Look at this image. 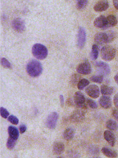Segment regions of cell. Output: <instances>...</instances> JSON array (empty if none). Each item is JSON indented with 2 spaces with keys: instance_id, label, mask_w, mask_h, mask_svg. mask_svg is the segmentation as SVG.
<instances>
[{
  "instance_id": "cell-1",
  "label": "cell",
  "mask_w": 118,
  "mask_h": 158,
  "mask_svg": "<svg viewBox=\"0 0 118 158\" xmlns=\"http://www.w3.org/2000/svg\"><path fill=\"white\" fill-rule=\"evenodd\" d=\"M27 74L31 77H37L42 74L43 66L41 63L36 60H31L26 66Z\"/></svg>"
},
{
  "instance_id": "cell-2",
  "label": "cell",
  "mask_w": 118,
  "mask_h": 158,
  "mask_svg": "<svg viewBox=\"0 0 118 158\" xmlns=\"http://www.w3.org/2000/svg\"><path fill=\"white\" fill-rule=\"evenodd\" d=\"M31 52L35 58L38 60H44L48 56L47 48L40 43L34 44L31 49Z\"/></svg>"
},
{
  "instance_id": "cell-3",
  "label": "cell",
  "mask_w": 118,
  "mask_h": 158,
  "mask_svg": "<svg viewBox=\"0 0 118 158\" xmlns=\"http://www.w3.org/2000/svg\"><path fill=\"white\" fill-rule=\"evenodd\" d=\"M116 55V50L111 45H104L100 50V56L104 61H111Z\"/></svg>"
},
{
  "instance_id": "cell-4",
  "label": "cell",
  "mask_w": 118,
  "mask_h": 158,
  "mask_svg": "<svg viewBox=\"0 0 118 158\" xmlns=\"http://www.w3.org/2000/svg\"><path fill=\"white\" fill-rule=\"evenodd\" d=\"M114 36L111 32H99L94 36V41L97 45H103L105 43H109L113 40Z\"/></svg>"
},
{
  "instance_id": "cell-5",
  "label": "cell",
  "mask_w": 118,
  "mask_h": 158,
  "mask_svg": "<svg viewBox=\"0 0 118 158\" xmlns=\"http://www.w3.org/2000/svg\"><path fill=\"white\" fill-rule=\"evenodd\" d=\"M86 31L85 28L83 27H79L76 35V44L79 49H82L83 48L86 43Z\"/></svg>"
},
{
  "instance_id": "cell-6",
  "label": "cell",
  "mask_w": 118,
  "mask_h": 158,
  "mask_svg": "<svg viewBox=\"0 0 118 158\" xmlns=\"http://www.w3.org/2000/svg\"><path fill=\"white\" fill-rule=\"evenodd\" d=\"M12 28L18 33H23L25 30V23L21 18L14 19L11 22Z\"/></svg>"
},
{
  "instance_id": "cell-7",
  "label": "cell",
  "mask_w": 118,
  "mask_h": 158,
  "mask_svg": "<svg viewBox=\"0 0 118 158\" xmlns=\"http://www.w3.org/2000/svg\"><path fill=\"white\" fill-rule=\"evenodd\" d=\"M85 101L86 99L84 94L81 92L77 91L75 93L74 96V103L78 107L83 110L87 108V106L85 105Z\"/></svg>"
},
{
  "instance_id": "cell-8",
  "label": "cell",
  "mask_w": 118,
  "mask_h": 158,
  "mask_svg": "<svg viewBox=\"0 0 118 158\" xmlns=\"http://www.w3.org/2000/svg\"><path fill=\"white\" fill-rule=\"evenodd\" d=\"M85 93L89 97H90L92 99H97L99 97L100 90L99 87L95 84H92L86 87Z\"/></svg>"
},
{
  "instance_id": "cell-9",
  "label": "cell",
  "mask_w": 118,
  "mask_h": 158,
  "mask_svg": "<svg viewBox=\"0 0 118 158\" xmlns=\"http://www.w3.org/2000/svg\"><path fill=\"white\" fill-rule=\"evenodd\" d=\"M92 66L90 63L85 61L79 64L76 67V72L81 75H89L92 73Z\"/></svg>"
},
{
  "instance_id": "cell-10",
  "label": "cell",
  "mask_w": 118,
  "mask_h": 158,
  "mask_svg": "<svg viewBox=\"0 0 118 158\" xmlns=\"http://www.w3.org/2000/svg\"><path fill=\"white\" fill-rule=\"evenodd\" d=\"M58 118H59V115L57 112H52L51 114H50L48 116L47 121H46L47 127L50 129H55L56 127Z\"/></svg>"
},
{
  "instance_id": "cell-11",
  "label": "cell",
  "mask_w": 118,
  "mask_h": 158,
  "mask_svg": "<svg viewBox=\"0 0 118 158\" xmlns=\"http://www.w3.org/2000/svg\"><path fill=\"white\" fill-rule=\"evenodd\" d=\"M95 66L96 67L100 75H107L110 74L111 69L109 67V66L108 65L107 63H105L104 62H96Z\"/></svg>"
},
{
  "instance_id": "cell-12",
  "label": "cell",
  "mask_w": 118,
  "mask_h": 158,
  "mask_svg": "<svg viewBox=\"0 0 118 158\" xmlns=\"http://www.w3.org/2000/svg\"><path fill=\"white\" fill-rule=\"evenodd\" d=\"M94 25L96 27L99 29H107L108 28L107 19L103 15H100L99 17L95 19L94 21Z\"/></svg>"
},
{
  "instance_id": "cell-13",
  "label": "cell",
  "mask_w": 118,
  "mask_h": 158,
  "mask_svg": "<svg viewBox=\"0 0 118 158\" xmlns=\"http://www.w3.org/2000/svg\"><path fill=\"white\" fill-rule=\"evenodd\" d=\"M109 7V3L108 0H98L94 6V11L101 12L107 10Z\"/></svg>"
},
{
  "instance_id": "cell-14",
  "label": "cell",
  "mask_w": 118,
  "mask_h": 158,
  "mask_svg": "<svg viewBox=\"0 0 118 158\" xmlns=\"http://www.w3.org/2000/svg\"><path fill=\"white\" fill-rule=\"evenodd\" d=\"M85 118V112L83 109L76 110L72 113L70 119L72 122L79 123Z\"/></svg>"
},
{
  "instance_id": "cell-15",
  "label": "cell",
  "mask_w": 118,
  "mask_h": 158,
  "mask_svg": "<svg viewBox=\"0 0 118 158\" xmlns=\"http://www.w3.org/2000/svg\"><path fill=\"white\" fill-rule=\"evenodd\" d=\"M99 103L100 106L104 109H109L112 106V102L109 96L103 95L99 99Z\"/></svg>"
},
{
  "instance_id": "cell-16",
  "label": "cell",
  "mask_w": 118,
  "mask_h": 158,
  "mask_svg": "<svg viewBox=\"0 0 118 158\" xmlns=\"http://www.w3.org/2000/svg\"><path fill=\"white\" fill-rule=\"evenodd\" d=\"M104 138L105 139V140H106L111 147H113L115 144H116V136H115L114 134L111 131H105L104 132Z\"/></svg>"
},
{
  "instance_id": "cell-17",
  "label": "cell",
  "mask_w": 118,
  "mask_h": 158,
  "mask_svg": "<svg viewBox=\"0 0 118 158\" xmlns=\"http://www.w3.org/2000/svg\"><path fill=\"white\" fill-rule=\"evenodd\" d=\"M65 146L62 142H56L54 143L53 147V151L54 154L60 155L64 152Z\"/></svg>"
},
{
  "instance_id": "cell-18",
  "label": "cell",
  "mask_w": 118,
  "mask_h": 158,
  "mask_svg": "<svg viewBox=\"0 0 118 158\" xmlns=\"http://www.w3.org/2000/svg\"><path fill=\"white\" fill-rule=\"evenodd\" d=\"M102 153H103L105 156L109 158H116L117 157V153L113 149H111L109 148L103 147L102 148Z\"/></svg>"
},
{
  "instance_id": "cell-19",
  "label": "cell",
  "mask_w": 118,
  "mask_h": 158,
  "mask_svg": "<svg viewBox=\"0 0 118 158\" xmlns=\"http://www.w3.org/2000/svg\"><path fill=\"white\" fill-rule=\"evenodd\" d=\"M63 138H64L66 140H68V141L71 140L75 136L74 129L72 127L67 128L66 130L63 131Z\"/></svg>"
},
{
  "instance_id": "cell-20",
  "label": "cell",
  "mask_w": 118,
  "mask_h": 158,
  "mask_svg": "<svg viewBox=\"0 0 118 158\" xmlns=\"http://www.w3.org/2000/svg\"><path fill=\"white\" fill-rule=\"evenodd\" d=\"M100 93L103 95L109 96L111 95L114 93V88L113 87H110L107 85H102L100 87Z\"/></svg>"
},
{
  "instance_id": "cell-21",
  "label": "cell",
  "mask_w": 118,
  "mask_h": 158,
  "mask_svg": "<svg viewBox=\"0 0 118 158\" xmlns=\"http://www.w3.org/2000/svg\"><path fill=\"white\" fill-rule=\"evenodd\" d=\"M98 55H99V47L97 44H94L92 45V50L90 52V58L92 60H96L98 58Z\"/></svg>"
},
{
  "instance_id": "cell-22",
  "label": "cell",
  "mask_w": 118,
  "mask_h": 158,
  "mask_svg": "<svg viewBox=\"0 0 118 158\" xmlns=\"http://www.w3.org/2000/svg\"><path fill=\"white\" fill-rule=\"evenodd\" d=\"M9 137H10L15 140H17L19 135V132L18 129L13 126H9L8 129Z\"/></svg>"
},
{
  "instance_id": "cell-23",
  "label": "cell",
  "mask_w": 118,
  "mask_h": 158,
  "mask_svg": "<svg viewBox=\"0 0 118 158\" xmlns=\"http://www.w3.org/2000/svg\"><path fill=\"white\" fill-rule=\"evenodd\" d=\"M108 27H115L117 24V19L114 15H110L107 17Z\"/></svg>"
},
{
  "instance_id": "cell-24",
  "label": "cell",
  "mask_w": 118,
  "mask_h": 158,
  "mask_svg": "<svg viewBox=\"0 0 118 158\" xmlns=\"http://www.w3.org/2000/svg\"><path fill=\"white\" fill-rule=\"evenodd\" d=\"M89 84H90V81L87 79H81L78 82V84L76 86H77L78 89L79 90H83L85 88L89 86Z\"/></svg>"
},
{
  "instance_id": "cell-25",
  "label": "cell",
  "mask_w": 118,
  "mask_h": 158,
  "mask_svg": "<svg viewBox=\"0 0 118 158\" xmlns=\"http://www.w3.org/2000/svg\"><path fill=\"white\" fill-rule=\"evenodd\" d=\"M106 127L111 131H116L117 129V124L113 120L109 119L106 123Z\"/></svg>"
},
{
  "instance_id": "cell-26",
  "label": "cell",
  "mask_w": 118,
  "mask_h": 158,
  "mask_svg": "<svg viewBox=\"0 0 118 158\" xmlns=\"http://www.w3.org/2000/svg\"><path fill=\"white\" fill-rule=\"evenodd\" d=\"M76 8L78 10H83L87 6L88 0H76Z\"/></svg>"
},
{
  "instance_id": "cell-27",
  "label": "cell",
  "mask_w": 118,
  "mask_h": 158,
  "mask_svg": "<svg viewBox=\"0 0 118 158\" xmlns=\"http://www.w3.org/2000/svg\"><path fill=\"white\" fill-rule=\"evenodd\" d=\"M104 75H93L90 77V80L93 82H95V83H98V84H101L102 82L104 80Z\"/></svg>"
},
{
  "instance_id": "cell-28",
  "label": "cell",
  "mask_w": 118,
  "mask_h": 158,
  "mask_svg": "<svg viewBox=\"0 0 118 158\" xmlns=\"http://www.w3.org/2000/svg\"><path fill=\"white\" fill-rule=\"evenodd\" d=\"M16 143H17V140L9 137L7 140V143H6V147H7V148L10 150L13 149L16 145Z\"/></svg>"
},
{
  "instance_id": "cell-29",
  "label": "cell",
  "mask_w": 118,
  "mask_h": 158,
  "mask_svg": "<svg viewBox=\"0 0 118 158\" xmlns=\"http://www.w3.org/2000/svg\"><path fill=\"white\" fill-rule=\"evenodd\" d=\"M1 64L3 67H4L5 69H11L12 67L10 62L8 60L5 58H1Z\"/></svg>"
},
{
  "instance_id": "cell-30",
  "label": "cell",
  "mask_w": 118,
  "mask_h": 158,
  "mask_svg": "<svg viewBox=\"0 0 118 158\" xmlns=\"http://www.w3.org/2000/svg\"><path fill=\"white\" fill-rule=\"evenodd\" d=\"M87 105L92 109H96L98 107L96 102L91 99H87Z\"/></svg>"
},
{
  "instance_id": "cell-31",
  "label": "cell",
  "mask_w": 118,
  "mask_h": 158,
  "mask_svg": "<svg viewBox=\"0 0 118 158\" xmlns=\"http://www.w3.org/2000/svg\"><path fill=\"white\" fill-rule=\"evenodd\" d=\"M0 114H1L2 117L4 118H8L9 117V112L7 110L4 108V107H2L1 108H0Z\"/></svg>"
},
{
  "instance_id": "cell-32",
  "label": "cell",
  "mask_w": 118,
  "mask_h": 158,
  "mask_svg": "<svg viewBox=\"0 0 118 158\" xmlns=\"http://www.w3.org/2000/svg\"><path fill=\"white\" fill-rule=\"evenodd\" d=\"M8 120L10 123H11L12 124L15 125H18V119L14 115L9 116V117L8 118Z\"/></svg>"
},
{
  "instance_id": "cell-33",
  "label": "cell",
  "mask_w": 118,
  "mask_h": 158,
  "mask_svg": "<svg viewBox=\"0 0 118 158\" xmlns=\"http://www.w3.org/2000/svg\"><path fill=\"white\" fill-rule=\"evenodd\" d=\"M89 152L92 155H96L99 153V148L98 147L96 146H92L89 148Z\"/></svg>"
},
{
  "instance_id": "cell-34",
  "label": "cell",
  "mask_w": 118,
  "mask_h": 158,
  "mask_svg": "<svg viewBox=\"0 0 118 158\" xmlns=\"http://www.w3.org/2000/svg\"><path fill=\"white\" fill-rule=\"evenodd\" d=\"M79 78H80V77H79V75H76V74L73 75L72 78H71V83L72 84H74V85L76 84V85H77L78 82L79 81V80H79Z\"/></svg>"
},
{
  "instance_id": "cell-35",
  "label": "cell",
  "mask_w": 118,
  "mask_h": 158,
  "mask_svg": "<svg viewBox=\"0 0 118 158\" xmlns=\"http://www.w3.org/2000/svg\"><path fill=\"white\" fill-rule=\"evenodd\" d=\"M112 115L114 118L118 121V109H113L112 111Z\"/></svg>"
},
{
  "instance_id": "cell-36",
  "label": "cell",
  "mask_w": 118,
  "mask_h": 158,
  "mask_svg": "<svg viewBox=\"0 0 118 158\" xmlns=\"http://www.w3.org/2000/svg\"><path fill=\"white\" fill-rule=\"evenodd\" d=\"M113 103L117 109H118V93H117L113 97Z\"/></svg>"
},
{
  "instance_id": "cell-37",
  "label": "cell",
  "mask_w": 118,
  "mask_h": 158,
  "mask_svg": "<svg viewBox=\"0 0 118 158\" xmlns=\"http://www.w3.org/2000/svg\"><path fill=\"white\" fill-rule=\"evenodd\" d=\"M27 127L25 125H21L20 127H19V131H20L21 134H23L25 131H26Z\"/></svg>"
},
{
  "instance_id": "cell-38",
  "label": "cell",
  "mask_w": 118,
  "mask_h": 158,
  "mask_svg": "<svg viewBox=\"0 0 118 158\" xmlns=\"http://www.w3.org/2000/svg\"><path fill=\"white\" fill-rule=\"evenodd\" d=\"M59 99H60V103H61V106L63 107L64 105V99H63V96L62 94L59 96Z\"/></svg>"
},
{
  "instance_id": "cell-39",
  "label": "cell",
  "mask_w": 118,
  "mask_h": 158,
  "mask_svg": "<svg viewBox=\"0 0 118 158\" xmlns=\"http://www.w3.org/2000/svg\"><path fill=\"white\" fill-rule=\"evenodd\" d=\"M113 4L115 8L118 10V0H113Z\"/></svg>"
},
{
  "instance_id": "cell-40",
  "label": "cell",
  "mask_w": 118,
  "mask_h": 158,
  "mask_svg": "<svg viewBox=\"0 0 118 158\" xmlns=\"http://www.w3.org/2000/svg\"><path fill=\"white\" fill-rule=\"evenodd\" d=\"M114 80H115V81L116 82V84L118 85V73H117L116 75H115Z\"/></svg>"
},
{
  "instance_id": "cell-41",
  "label": "cell",
  "mask_w": 118,
  "mask_h": 158,
  "mask_svg": "<svg viewBox=\"0 0 118 158\" xmlns=\"http://www.w3.org/2000/svg\"><path fill=\"white\" fill-rule=\"evenodd\" d=\"M57 158H63V157H57Z\"/></svg>"
},
{
  "instance_id": "cell-42",
  "label": "cell",
  "mask_w": 118,
  "mask_h": 158,
  "mask_svg": "<svg viewBox=\"0 0 118 158\" xmlns=\"http://www.w3.org/2000/svg\"><path fill=\"white\" fill-rule=\"evenodd\" d=\"M93 158H100V157H93Z\"/></svg>"
}]
</instances>
